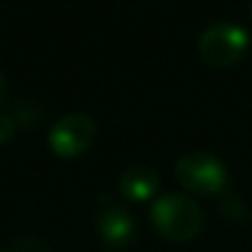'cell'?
Masks as SVG:
<instances>
[{
    "label": "cell",
    "mask_w": 252,
    "mask_h": 252,
    "mask_svg": "<svg viewBox=\"0 0 252 252\" xmlns=\"http://www.w3.org/2000/svg\"><path fill=\"white\" fill-rule=\"evenodd\" d=\"M221 213L226 215L228 219H232V221H239L241 217L246 215V204L239 199V197H226L221 204Z\"/></svg>",
    "instance_id": "obj_7"
},
{
    "label": "cell",
    "mask_w": 252,
    "mask_h": 252,
    "mask_svg": "<svg viewBox=\"0 0 252 252\" xmlns=\"http://www.w3.org/2000/svg\"><path fill=\"white\" fill-rule=\"evenodd\" d=\"M175 175L186 190L195 195H217L226 188V166L213 153H186L175 164Z\"/></svg>",
    "instance_id": "obj_3"
},
{
    "label": "cell",
    "mask_w": 252,
    "mask_h": 252,
    "mask_svg": "<svg viewBox=\"0 0 252 252\" xmlns=\"http://www.w3.org/2000/svg\"><path fill=\"white\" fill-rule=\"evenodd\" d=\"M118 190L130 201H146L159 190V175L151 166L135 164L120 175Z\"/></svg>",
    "instance_id": "obj_5"
},
{
    "label": "cell",
    "mask_w": 252,
    "mask_h": 252,
    "mask_svg": "<svg viewBox=\"0 0 252 252\" xmlns=\"http://www.w3.org/2000/svg\"><path fill=\"white\" fill-rule=\"evenodd\" d=\"M13 133H16V122H13L9 115L0 113V144L11 142Z\"/></svg>",
    "instance_id": "obj_8"
},
{
    "label": "cell",
    "mask_w": 252,
    "mask_h": 252,
    "mask_svg": "<svg viewBox=\"0 0 252 252\" xmlns=\"http://www.w3.org/2000/svg\"><path fill=\"white\" fill-rule=\"evenodd\" d=\"M250 13H252V2H250Z\"/></svg>",
    "instance_id": "obj_11"
},
{
    "label": "cell",
    "mask_w": 252,
    "mask_h": 252,
    "mask_svg": "<svg viewBox=\"0 0 252 252\" xmlns=\"http://www.w3.org/2000/svg\"><path fill=\"white\" fill-rule=\"evenodd\" d=\"M2 97H4V78L0 73V102H2Z\"/></svg>",
    "instance_id": "obj_10"
},
{
    "label": "cell",
    "mask_w": 252,
    "mask_h": 252,
    "mask_svg": "<svg viewBox=\"0 0 252 252\" xmlns=\"http://www.w3.org/2000/svg\"><path fill=\"white\" fill-rule=\"evenodd\" d=\"M100 237L113 248H124L133 241L135 237V221L124 208L120 206H111L102 213L100 217Z\"/></svg>",
    "instance_id": "obj_6"
},
{
    "label": "cell",
    "mask_w": 252,
    "mask_h": 252,
    "mask_svg": "<svg viewBox=\"0 0 252 252\" xmlns=\"http://www.w3.org/2000/svg\"><path fill=\"white\" fill-rule=\"evenodd\" d=\"M33 106H35V102H22V104H18V118L27 126L33 124L40 115V111H33Z\"/></svg>",
    "instance_id": "obj_9"
},
{
    "label": "cell",
    "mask_w": 252,
    "mask_h": 252,
    "mask_svg": "<svg viewBox=\"0 0 252 252\" xmlns=\"http://www.w3.org/2000/svg\"><path fill=\"white\" fill-rule=\"evenodd\" d=\"M0 252H4V250H0Z\"/></svg>",
    "instance_id": "obj_12"
},
{
    "label": "cell",
    "mask_w": 252,
    "mask_h": 252,
    "mask_svg": "<svg viewBox=\"0 0 252 252\" xmlns=\"http://www.w3.org/2000/svg\"><path fill=\"white\" fill-rule=\"evenodd\" d=\"M199 56L208 66L228 69L244 58L250 47V33L235 22H213L199 35Z\"/></svg>",
    "instance_id": "obj_2"
},
{
    "label": "cell",
    "mask_w": 252,
    "mask_h": 252,
    "mask_svg": "<svg viewBox=\"0 0 252 252\" xmlns=\"http://www.w3.org/2000/svg\"><path fill=\"white\" fill-rule=\"evenodd\" d=\"M151 221L166 239L190 241L201 232L204 213L195 199L186 195H161L151 206Z\"/></svg>",
    "instance_id": "obj_1"
},
{
    "label": "cell",
    "mask_w": 252,
    "mask_h": 252,
    "mask_svg": "<svg viewBox=\"0 0 252 252\" xmlns=\"http://www.w3.org/2000/svg\"><path fill=\"white\" fill-rule=\"evenodd\" d=\"M95 137V124L84 113H69L53 124L49 133V146L60 157H78L91 146Z\"/></svg>",
    "instance_id": "obj_4"
}]
</instances>
